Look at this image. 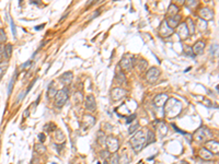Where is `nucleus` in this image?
Returning a JSON list of instances; mask_svg holds the SVG:
<instances>
[{
    "label": "nucleus",
    "mask_w": 219,
    "mask_h": 164,
    "mask_svg": "<svg viewBox=\"0 0 219 164\" xmlns=\"http://www.w3.org/2000/svg\"><path fill=\"white\" fill-rule=\"evenodd\" d=\"M164 114L168 118H174L182 112V104L175 98H168L164 105Z\"/></svg>",
    "instance_id": "1"
},
{
    "label": "nucleus",
    "mask_w": 219,
    "mask_h": 164,
    "mask_svg": "<svg viewBox=\"0 0 219 164\" xmlns=\"http://www.w3.org/2000/svg\"><path fill=\"white\" fill-rule=\"evenodd\" d=\"M130 145H132V148L134 149L135 152H140L146 145V135L144 131L140 130L136 132V135L133 136V138L130 139Z\"/></svg>",
    "instance_id": "2"
},
{
    "label": "nucleus",
    "mask_w": 219,
    "mask_h": 164,
    "mask_svg": "<svg viewBox=\"0 0 219 164\" xmlns=\"http://www.w3.org/2000/svg\"><path fill=\"white\" fill-rule=\"evenodd\" d=\"M193 138L196 142L204 143L212 138V130H210L209 128H207L206 126H202L195 131V134L193 135Z\"/></svg>",
    "instance_id": "3"
},
{
    "label": "nucleus",
    "mask_w": 219,
    "mask_h": 164,
    "mask_svg": "<svg viewBox=\"0 0 219 164\" xmlns=\"http://www.w3.org/2000/svg\"><path fill=\"white\" fill-rule=\"evenodd\" d=\"M68 96H69V90L67 87L59 90L56 93V96H55V104H56V106H58V107L64 106L66 104L67 100H68Z\"/></svg>",
    "instance_id": "4"
},
{
    "label": "nucleus",
    "mask_w": 219,
    "mask_h": 164,
    "mask_svg": "<svg viewBox=\"0 0 219 164\" xmlns=\"http://www.w3.org/2000/svg\"><path fill=\"white\" fill-rule=\"evenodd\" d=\"M134 63L135 59L132 55H125L120 63V68L125 72H127V71H130L133 69V67L135 66Z\"/></svg>",
    "instance_id": "5"
},
{
    "label": "nucleus",
    "mask_w": 219,
    "mask_h": 164,
    "mask_svg": "<svg viewBox=\"0 0 219 164\" xmlns=\"http://www.w3.org/2000/svg\"><path fill=\"white\" fill-rule=\"evenodd\" d=\"M160 77V70L157 67H152L150 68L146 73V80L149 82V83H155L157 80Z\"/></svg>",
    "instance_id": "6"
},
{
    "label": "nucleus",
    "mask_w": 219,
    "mask_h": 164,
    "mask_svg": "<svg viewBox=\"0 0 219 164\" xmlns=\"http://www.w3.org/2000/svg\"><path fill=\"white\" fill-rule=\"evenodd\" d=\"M106 145H107V149L108 151L111 153H115L116 151L118 150V147H120V142L118 140L115 138V137H107L106 138Z\"/></svg>",
    "instance_id": "7"
},
{
    "label": "nucleus",
    "mask_w": 219,
    "mask_h": 164,
    "mask_svg": "<svg viewBox=\"0 0 219 164\" xmlns=\"http://www.w3.org/2000/svg\"><path fill=\"white\" fill-rule=\"evenodd\" d=\"M126 95H127V91L122 89V88H115L111 92V97L113 101H120V100H122Z\"/></svg>",
    "instance_id": "8"
},
{
    "label": "nucleus",
    "mask_w": 219,
    "mask_h": 164,
    "mask_svg": "<svg viewBox=\"0 0 219 164\" xmlns=\"http://www.w3.org/2000/svg\"><path fill=\"white\" fill-rule=\"evenodd\" d=\"M159 33H160V35L162 36V37H169V36H171L172 34L174 33V30L168 25L167 21H162V23H161L160 25Z\"/></svg>",
    "instance_id": "9"
},
{
    "label": "nucleus",
    "mask_w": 219,
    "mask_h": 164,
    "mask_svg": "<svg viewBox=\"0 0 219 164\" xmlns=\"http://www.w3.org/2000/svg\"><path fill=\"white\" fill-rule=\"evenodd\" d=\"M168 98H169V96H168L167 93L158 94V95L153 98V105H155V107H163L165 102L168 101Z\"/></svg>",
    "instance_id": "10"
},
{
    "label": "nucleus",
    "mask_w": 219,
    "mask_h": 164,
    "mask_svg": "<svg viewBox=\"0 0 219 164\" xmlns=\"http://www.w3.org/2000/svg\"><path fill=\"white\" fill-rule=\"evenodd\" d=\"M177 35H179V37L181 38L182 41L186 40V38L189 37V36H190V32H189V30H187V28H186L185 22H183V23H181V24H179V25H177Z\"/></svg>",
    "instance_id": "11"
},
{
    "label": "nucleus",
    "mask_w": 219,
    "mask_h": 164,
    "mask_svg": "<svg viewBox=\"0 0 219 164\" xmlns=\"http://www.w3.org/2000/svg\"><path fill=\"white\" fill-rule=\"evenodd\" d=\"M199 16L202 18L203 20H205V21H210V20L214 19V12L212 10H210L209 8H202L198 12Z\"/></svg>",
    "instance_id": "12"
},
{
    "label": "nucleus",
    "mask_w": 219,
    "mask_h": 164,
    "mask_svg": "<svg viewBox=\"0 0 219 164\" xmlns=\"http://www.w3.org/2000/svg\"><path fill=\"white\" fill-rule=\"evenodd\" d=\"M205 145H206V149H207L208 151H210V152L212 153V154H217L218 153V151H219V145H218V141H215V140H208V141H206L205 142Z\"/></svg>",
    "instance_id": "13"
},
{
    "label": "nucleus",
    "mask_w": 219,
    "mask_h": 164,
    "mask_svg": "<svg viewBox=\"0 0 219 164\" xmlns=\"http://www.w3.org/2000/svg\"><path fill=\"white\" fill-rule=\"evenodd\" d=\"M85 108L89 112H93L97 108V103H95L94 96L93 95H88L85 98Z\"/></svg>",
    "instance_id": "14"
},
{
    "label": "nucleus",
    "mask_w": 219,
    "mask_h": 164,
    "mask_svg": "<svg viewBox=\"0 0 219 164\" xmlns=\"http://www.w3.org/2000/svg\"><path fill=\"white\" fill-rule=\"evenodd\" d=\"M204 48H205V43L202 42V41H198V42L195 43V45L192 47V50H193V54L200 55L204 52Z\"/></svg>",
    "instance_id": "15"
},
{
    "label": "nucleus",
    "mask_w": 219,
    "mask_h": 164,
    "mask_svg": "<svg viewBox=\"0 0 219 164\" xmlns=\"http://www.w3.org/2000/svg\"><path fill=\"white\" fill-rule=\"evenodd\" d=\"M180 20H181V15L177 14V15H174V16H170L169 20L167 21V23H168V25H169L170 28H177V26L179 25Z\"/></svg>",
    "instance_id": "16"
},
{
    "label": "nucleus",
    "mask_w": 219,
    "mask_h": 164,
    "mask_svg": "<svg viewBox=\"0 0 219 164\" xmlns=\"http://www.w3.org/2000/svg\"><path fill=\"white\" fill-rule=\"evenodd\" d=\"M198 155H199V158H202L203 160H212V158H214V154H212L210 151H208L206 148H202L199 150V152H198Z\"/></svg>",
    "instance_id": "17"
},
{
    "label": "nucleus",
    "mask_w": 219,
    "mask_h": 164,
    "mask_svg": "<svg viewBox=\"0 0 219 164\" xmlns=\"http://www.w3.org/2000/svg\"><path fill=\"white\" fill-rule=\"evenodd\" d=\"M72 78H73L72 73H71V72H66V73H64V75L60 77V81H61V83H63V84L69 85L71 82H72Z\"/></svg>",
    "instance_id": "18"
},
{
    "label": "nucleus",
    "mask_w": 219,
    "mask_h": 164,
    "mask_svg": "<svg viewBox=\"0 0 219 164\" xmlns=\"http://www.w3.org/2000/svg\"><path fill=\"white\" fill-rule=\"evenodd\" d=\"M115 80L120 85H123L126 82V77H125V73L122 70H117L115 75Z\"/></svg>",
    "instance_id": "19"
},
{
    "label": "nucleus",
    "mask_w": 219,
    "mask_h": 164,
    "mask_svg": "<svg viewBox=\"0 0 219 164\" xmlns=\"http://www.w3.org/2000/svg\"><path fill=\"white\" fill-rule=\"evenodd\" d=\"M82 122H83V125H85V126L91 127L92 125H94L95 119H94L93 117H92V116H90V115H85V116H83Z\"/></svg>",
    "instance_id": "20"
},
{
    "label": "nucleus",
    "mask_w": 219,
    "mask_h": 164,
    "mask_svg": "<svg viewBox=\"0 0 219 164\" xmlns=\"http://www.w3.org/2000/svg\"><path fill=\"white\" fill-rule=\"evenodd\" d=\"M185 24H186V28H187V30H189V32H190V35L194 34V33H195V23H194L193 20L187 19L185 22Z\"/></svg>",
    "instance_id": "21"
},
{
    "label": "nucleus",
    "mask_w": 219,
    "mask_h": 164,
    "mask_svg": "<svg viewBox=\"0 0 219 164\" xmlns=\"http://www.w3.org/2000/svg\"><path fill=\"white\" fill-rule=\"evenodd\" d=\"M177 12H179V7H177V6H175L174 3H172V5H170L169 9H168V14H169L170 16H174V15H177Z\"/></svg>",
    "instance_id": "22"
},
{
    "label": "nucleus",
    "mask_w": 219,
    "mask_h": 164,
    "mask_svg": "<svg viewBox=\"0 0 219 164\" xmlns=\"http://www.w3.org/2000/svg\"><path fill=\"white\" fill-rule=\"evenodd\" d=\"M3 55L6 56L7 59H10L12 55V45L11 44H8L7 46L3 47Z\"/></svg>",
    "instance_id": "23"
},
{
    "label": "nucleus",
    "mask_w": 219,
    "mask_h": 164,
    "mask_svg": "<svg viewBox=\"0 0 219 164\" xmlns=\"http://www.w3.org/2000/svg\"><path fill=\"white\" fill-rule=\"evenodd\" d=\"M155 140V134H153L151 130H148V135H146V145H150V143H153Z\"/></svg>",
    "instance_id": "24"
},
{
    "label": "nucleus",
    "mask_w": 219,
    "mask_h": 164,
    "mask_svg": "<svg viewBox=\"0 0 219 164\" xmlns=\"http://www.w3.org/2000/svg\"><path fill=\"white\" fill-rule=\"evenodd\" d=\"M56 93H57V89L55 88V82H52L50 84V87H48V96H54V95H56Z\"/></svg>",
    "instance_id": "25"
},
{
    "label": "nucleus",
    "mask_w": 219,
    "mask_h": 164,
    "mask_svg": "<svg viewBox=\"0 0 219 164\" xmlns=\"http://www.w3.org/2000/svg\"><path fill=\"white\" fill-rule=\"evenodd\" d=\"M197 28L199 31H205L206 28H207V21H205V20H199V21L197 22Z\"/></svg>",
    "instance_id": "26"
},
{
    "label": "nucleus",
    "mask_w": 219,
    "mask_h": 164,
    "mask_svg": "<svg viewBox=\"0 0 219 164\" xmlns=\"http://www.w3.org/2000/svg\"><path fill=\"white\" fill-rule=\"evenodd\" d=\"M184 3H186V6H187L190 9H194L195 7H197L198 1L197 0H185V2Z\"/></svg>",
    "instance_id": "27"
},
{
    "label": "nucleus",
    "mask_w": 219,
    "mask_h": 164,
    "mask_svg": "<svg viewBox=\"0 0 219 164\" xmlns=\"http://www.w3.org/2000/svg\"><path fill=\"white\" fill-rule=\"evenodd\" d=\"M35 151L38 153H44L45 151H46V148L44 147V145H43L42 142L40 143H36L35 145Z\"/></svg>",
    "instance_id": "28"
},
{
    "label": "nucleus",
    "mask_w": 219,
    "mask_h": 164,
    "mask_svg": "<svg viewBox=\"0 0 219 164\" xmlns=\"http://www.w3.org/2000/svg\"><path fill=\"white\" fill-rule=\"evenodd\" d=\"M210 55H212V57H216L218 55V44L217 43L212 45V47H210Z\"/></svg>",
    "instance_id": "29"
},
{
    "label": "nucleus",
    "mask_w": 219,
    "mask_h": 164,
    "mask_svg": "<svg viewBox=\"0 0 219 164\" xmlns=\"http://www.w3.org/2000/svg\"><path fill=\"white\" fill-rule=\"evenodd\" d=\"M7 68H8V63L7 61H5V63L1 61V63H0V78L2 77V75L5 73V71L7 70Z\"/></svg>",
    "instance_id": "30"
},
{
    "label": "nucleus",
    "mask_w": 219,
    "mask_h": 164,
    "mask_svg": "<svg viewBox=\"0 0 219 164\" xmlns=\"http://www.w3.org/2000/svg\"><path fill=\"white\" fill-rule=\"evenodd\" d=\"M147 65H148V63H147L146 60H144V59H140V60H139V65H137V67H138L140 71H144L145 69L147 68Z\"/></svg>",
    "instance_id": "31"
},
{
    "label": "nucleus",
    "mask_w": 219,
    "mask_h": 164,
    "mask_svg": "<svg viewBox=\"0 0 219 164\" xmlns=\"http://www.w3.org/2000/svg\"><path fill=\"white\" fill-rule=\"evenodd\" d=\"M17 76H18V73H15L14 75V77H12L11 78V81H10V83H9V88H8V93H11V91H12V87L14 85V82H15V79H17Z\"/></svg>",
    "instance_id": "32"
},
{
    "label": "nucleus",
    "mask_w": 219,
    "mask_h": 164,
    "mask_svg": "<svg viewBox=\"0 0 219 164\" xmlns=\"http://www.w3.org/2000/svg\"><path fill=\"white\" fill-rule=\"evenodd\" d=\"M110 164H120V160H118V155L114 153L110 159Z\"/></svg>",
    "instance_id": "33"
},
{
    "label": "nucleus",
    "mask_w": 219,
    "mask_h": 164,
    "mask_svg": "<svg viewBox=\"0 0 219 164\" xmlns=\"http://www.w3.org/2000/svg\"><path fill=\"white\" fill-rule=\"evenodd\" d=\"M138 128H139V124H137V123H136V124H134V125H132V126L129 127V129H128V132H129V135H133Z\"/></svg>",
    "instance_id": "34"
},
{
    "label": "nucleus",
    "mask_w": 219,
    "mask_h": 164,
    "mask_svg": "<svg viewBox=\"0 0 219 164\" xmlns=\"http://www.w3.org/2000/svg\"><path fill=\"white\" fill-rule=\"evenodd\" d=\"M7 40V36H6V33L2 28H0V43H3Z\"/></svg>",
    "instance_id": "35"
},
{
    "label": "nucleus",
    "mask_w": 219,
    "mask_h": 164,
    "mask_svg": "<svg viewBox=\"0 0 219 164\" xmlns=\"http://www.w3.org/2000/svg\"><path fill=\"white\" fill-rule=\"evenodd\" d=\"M25 94H26V91H23V92H21V93L19 94V96H18V98H17V103H20L21 100H23V97L25 96Z\"/></svg>",
    "instance_id": "36"
},
{
    "label": "nucleus",
    "mask_w": 219,
    "mask_h": 164,
    "mask_svg": "<svg viewBox=\"0 0 219 164\" xmlns=\"http://www.w3.org/2000/svg\"><path fill=\"white\" fill-rule=\"evenodd\" d=\"M185 53H186V55H189V56H193V50H192V48L191 47H189V46H185Z\"/></svg>",
    "instance_id": "37"
},
{
    "label": "nucleus",
    "mask_w": 219,
    "mask_h": 164,
    "mask_svg": "<svg viewBox=\"0 0 219 164\" xmlns=\"http://www.w3.org/2000/svg\"><path fill=\"white\" fill-rule=\"evenodd\" d=\"M31 65H32V61H31V60L26 61V63H23V66H22V69H28V68H30Z\"/></svg>",
    "instance_id": "38"
},
{
    "label": "nucleus",
    "mask_w": 219,
    "mask_h": 164,
    "mask_svg": "<svg viewBox=\"0 0 219 164\" xmlns=\"http://www.w3.org/2000/svg\"><path fill=\"white\" fill-rule=\"evenodd\" d=\"M11 28H12V33H13V36L15 37V36H17V30H15V25H14L13 21H11Z\"/></svg>",
    "instance_id": "39"
},
{
    "label": "nucleus",
    "mask_w": 219,
    "mask_h": 164,
    "mask_svg": "<svg viewBox=\"0 0 219 164\" xmlns=\"http://www.w3.org/2000/svg\"><path fill=\"white\" fill-rule=\"evenodd\" d=\"M134 119H136V115L135 114H133V115H130L129 117L127 118V124H130V123L133 122Z\"/></svg>",
    "instance_id": "40"
},
{
    "label": "nucleus",
    "mask_w": 219,
    "mask_h": 164,
    "mask_svg": "<svg viewBox=\"0 0 219 164\" xmlns=\"http://www.w3.org/2000/svg\"><path fill=\"white\" fill-rule=\"evenodd\" d=\"M184 2H185V0H173V3H177V5H180V6L183 5Z\"/></svg>",
    "instance_id": "41"
},
{
    "label": "nucleus",
    "mask_w": 219,
    "mask_h": 164,
    "mask_svg": "<svg viewBox=\"0 0 219 164\" xmlns=\"http://www.w3.org/2000/svg\"><path fill=\"white\" fill-rule=\"evenodd\" d=\"M38 139H40V141H41V142H44V141H45V136H44V134H40V135H38Z\"/></svg>",
    "instance_id": "42"
},
{
    "label": "nucleus",
    "mask_w": 219,
    "mask_h": 164,
    "mask_svg": "<svg viewBox=\"0 0 219 164\" xmlns=\"http://www.w3.org/2000/svg\"><path fill=\"white\" fill-rule=\"evenodd\" d=\"M2 55H3V47L0 45V63L2 60Z\"/></svg>",
    "instance_id": "43"
},
{
    "label": "nucleus",
    "mask_w": 219,
    "mask_h": 164,
    "mask_svg": "<svg viewBox=\"0 0 219 164\" xmlns=\"http://www.w3.org/2000/svg\"><path fill=\"white\" fill-rule=\"evenodd\" d=\"M97 1H99V0H89L88 1V6H90V5H93L94 2H97Z\"/></svg>",
    "instance_id": "44"
},
{
    "label": "nucleus",
    "mask_w": 219,
    "mask_h": 164,
    "mask_svg": "<svg viewBox=\"0 0 219 164\" xmlns=\"http://www.w3.org/2000/svg\"><path fill=\"white\" fill-rule=\"evenodd\" d=\"M44 28V24H43V25H41V26H36V30H40V28Z\"/></svg>",
    "instance_id": "45"
}]
</instances>
